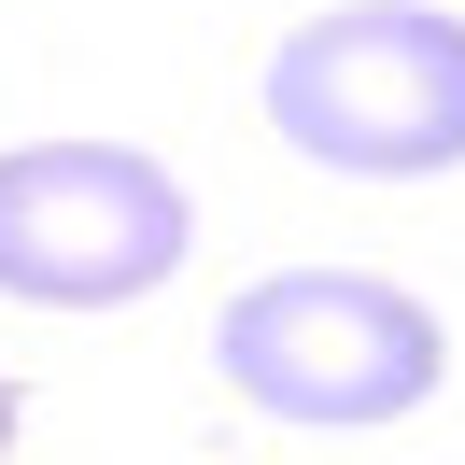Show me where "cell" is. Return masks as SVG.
<instances>
[{"label":"cell","mask_w":465,"mask_h":465,"mask_svg":"<svg viewBox=\"0 0 465 465\" xmlns=\"http://www.w3.org/2000/svg\"><path fill=\"white\" fill-rule=\"evenodd\" d=\"M15 423H29V395H15V381H0V451H15Z\"/></svg>","instance_id":"cell-4"},{"label":"cell","mask_w":465,"mask_h":465,"mask_svg":"<svg viewBox=\"0 0 465 465\" xmlns=\"http://www.w3.org/2000/svg\"><path fill=\"white\" fill-rule=\"evenodd\" d=\"M212 367H226V395H254L268 423L367 437V423H395V409L437 395V311L395 296L381 268H282V282L226 296Z\"/></svg>","instance_id":"cell-2"},{"label":"cell","mask_w":465,"mask_h":465,"mask_svg":"<svg viewBox=\"0 0 465 465\" xmlns=\"http://www.w3.org/2000/svg\"><path fill=\"white\" fill-rule=\"evenodd\" d=\"M183 268V183L127 142H15L0 155V296L127 311Z\"/></svg>","instance_id":"cell-3"},{"label":"cell","mask_w":465,"mask_h":465,"mask_svg":"<svg viewBox=\"0 0 465 465\" xmlns=\"http://www.w3.org/2000/svg\"><path fill=\"white\" fill-rule=\"evenodd\" d=\"M268 127L339 183L465 170V29L423 0H339L268 57Z\"/></svg>","instance_id":"cell-1"}]
</instances>
